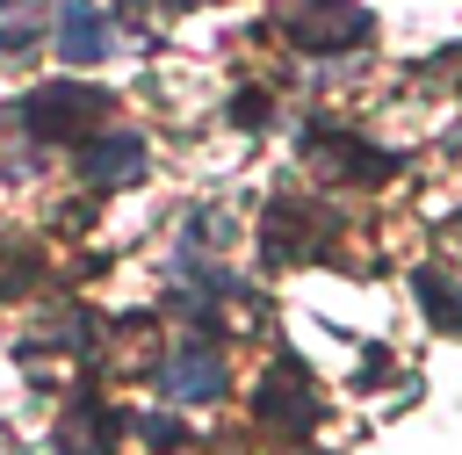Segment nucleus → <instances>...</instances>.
<instances>
[{
    "mask_svg": "<svg viewBox=\"0 0 462 455\" xmlns=\"http://www.w3.org/2000/svg\"><path fill=\"white\" fill-rule=\"evenodd\" d=\"M22 116L36 123V137H87L108 123V94L101 87H79V79H51L43 94L22 101Z\"/></svg>",
    "mask_w": 462,
    "mask_h": 455,
    "instance_id": "f257e3e1",
    "label": "nucleus"
},
{
    "mask_svg": "<svg viewBox=\"0 0 462 455\" xmlns=\"http://www.w3.org/2000/svg\"><path fill=\"white\" fill-rule=\"evenodd\" d=\"M368 7H354V0H303L296 14H289V36L303 43V51H354V43H368Z\"/></svg>",
    "mask_w": 462,
    "mask_h": 455,
    "instance_id": "f03ea898",
    "label": "nucleus"
},
{
    "mask_svg": "<svg viewBox=\"0 0 462 455\" xmlns=\"http://www.w3.org/2000/svg\"><path fill=\"white\" fill-rule=\"evenodd\" d=\"M116 43V22L94 7V0H65L58 7V58L65 65H101Z\"/></svg>",
    "mask_w": 462,
    "mask_h": 455,
    "instance_id": "7ed1b4c3",
    "label": "nucleus"
},
{
    "mask_svg": "<svg viewBox=\"0 0 462 455\" xmlns=\"http://www.w3.org/2000/svg\"><path fill=\"white\" fill-rule=\"evenodd\" d=\"M332 231V217L318 209V202H303V195H289V202H274L267 209V260H296V253H310V238H325Z\"/></svg>",
    "mask_w": 462,
    "mask_h": 455,
    "instance_id": "20e7f679",
    "label": "nucleus"
},
{
    "mask_svg": "<svg viewBox=\"0 0 462 455\" xmlns=\"http://www.w3.org/2000/svg\"><path fill=\"white\" fill-rule=\"evenodd\" d=\"M253 412H260L267 426H282V433H310V419H318V397L303 390V368H296V361H282V376H267V383H260Z\"/></svg>",
    "mask_w": 462,
    "mask_h": 455,
    "instance_id": "39448f33",
    "label": "nucleus"
},
{
    "mask_svg": "<svg viewBox=\"0 0 462 455\" xmlns=\"http://www.w3.org/2000/svg\"><path fill=\"white\" fill-rule=\"evenodd\" d=\"M79 173H87L94 188H123V181H137V173H144V137H130V130H101V137L79 152Z\"/></svg>",
    "mask_w": 462,
    "mask_h": 455,
    "instance_id": "423d86ee",
    "label": "nucleus"
},
{
    "mask_svg": "<svg viewBox=\"0 0 462 455\" xmlns=\"http://www.w3.org/2000/svg\"><path fill=\"white\" fill-rule=\"evenodd\" d=\"M159 390H166L173 404H209V397L224 390V361H217L209 347H180V354L159 368Z\"/></svg>",
    "mask_w": 462,
    "mask_h": 455,
    "instance_id": "0eeeda50",
    "label": "nucleus"
},
{
    "mask_svg": "<svg viewBox=\"0 0 462 455\" xmlns=\"http://www.w3.org/2000/svg\"><path fill=\"white\" fill-rule=\"evenodd\" d=\"M310 130H318V137H310V152H318V159H339L346 173H397V159H390V152H368V144H354L339 123H310Z\"/></svg>",
    "mask_w": 462,
    "mask_h": 455,
    "instance_id": "6e6552de",
    "label": "nucleus"
},
{
    "mask_svg": "<svg viewBox=\"0 0 462 455\" xmlns=\"http://www.w3.org/2000/svg\"><path fill=\"white\" fill-rule=\"evenodd\" d=\"M419 296H426V318H433L440 332H462V289H455V282L419 274Z\"/></svg>",
    "mask_w": 462,
    "mask_h": 455,
    "instance_id": "1a4fd4ad",
    "label": "nucleus"
},
{
    "mask_svg": "<svg viewBox=\"0 0 462 455\" xmlns=\"http://www.w3.org/2000/svg\"><path fill=\"white\" fill-rule=\"evenodd\" d=\"M260 116H267L260 94H238V101H231V123H260Z\"/></svg>",
    "mask_w": 462,
    "mask_h": 455,
    "instance_id": "9d476101",
    "label": "nucleus"
},
{
    "mask_svg": "<svg viewBox=\"0 0 462 455\" xmlns=\"http://www.w3.org/2000/svg\"><path fill=\"white\" fill-rule=\"evenodd\" d=\"M137 433H144V441H166V448H173V441H180V419H144Z\"/></svg>",
    "mask_w": 462,
    "mask_h": 455,
    "instance_id": "9b49d317",
    "label": "nucleus"
},
{
    "mask_svg": "<svg viewBox=\"0 0 462 455\" xmlns=\"http://www.w3.org/2000/svg\"><path fill=\"white\" fill-rule=\"evenodd\" d=\"M29 36H36V29H22V22H0V51H22Z\"/></svg>",
    "mask_w": 462,
    "mask_h": 455,
    "instance_id": "f8f14e48",
    "label": "nucleus"
}]
</instances>
